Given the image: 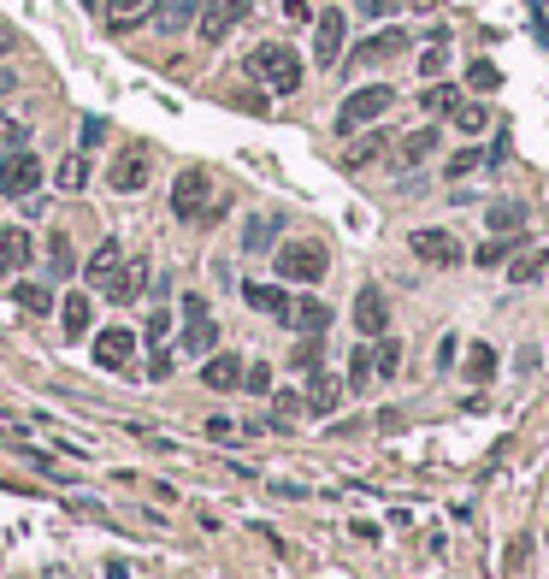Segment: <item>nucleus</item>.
Wrapping results in <instances>:
<instances>
[{"instance_id":"f257e3e1","label":"nucleus","mask_w":549,"mask_h":579,"mask_svg":"<svg viewBox=\"0 0 549 579\" xmlns=\"http://www.w3.org/2000/svg\"><path fill=\"white\" fill-rule=\"evenodd\" d=\"M248 77H260L272 95H296V89H302V54L284 48V42H260V48L248 54Z\"/></svg>"},{"instance_id":"f03ea898","label":"nucleus","mask_w":549,"mask_h":579,"mask_svg":"<svg viewBox=\"0 0 549 579\" xmlns=\"http://www.w3.org/2000/svg\"><path fill=\"white\" fill-rule=\"evenodd\" d=\"M278 278L284 284H319L325 272H331V255H325V243H313V237H290V243H278Z\"/></svg>"},{"instance_id":"7ed1b4c3","label":"nucleus","mask_w":549,"mask_h":579,"mask_svg":"<svg viewBox=\"0 0 549 579\" xmlns=\"http://www.w3.org/2000/svg\"><path fill=\"white\" fill-rule=\"evenodd\" d=\"M390 107H396V89H390V83H366V89H355V95L337 107V130H343V136H355L361 125L384 119Z\"/></svg>"},{"instance_id":"20e7f679","label":"nucleus","mask_w":549,"mask_h":579,"mask_svg":"<svg viewBox=\"0 0 549 579\" xmlns=\"http://www.w3.org/2000/svg\"><path fill=\"white\" fill-rule=\"evenodd\" d=\"M207 207H213V178L201 166H183L178 178H172V213L178 219H201Z\"/></svg>"},{"instance_id":"39448f33","label":"nucleus","mask_w":549,"mask_h":579,"mask_svg":"<svg viewBox=\"0 0 549 579\" xmlns=\"http://www.w3.org/2000/svg\"><path fill=\"white\" fill-rule=\"evenodd\" d=\"M42 190V160L30 148H6L0 154V195H36Z\"/></svg>"},{"instance_id":"423d86ee","label":"nucleus","mask_w":549,"mask_h":579,"mask_svg":"<svg viewBox=\"0 0 549 579\" xmlns=\"http://www.w3.org/2000/svg\"><path fill=\"white\" fill-rule=\"evenodd\" d=\"M148 166H154V154L142 148V142H130V148H119L113 154V166H107V184L119 195H136L142 184H148Z\"/></svg>"},{"instance_id":"0eeeda50","label":"nucleus","mask_w":549,"mask_h":579,"mask_svg":"<svg viewBox=\"0 0 549 579\" xmlns=\"http://www.w3.org/2000/svg\"><path fill=\"white\" fill-rule=\"evenodd\" d=\"M343 36H349V18L337 6H325L313 18V65H337L343 60Z\"/></svg>"},{"instance_id":"6e6552de","label":"nucleus","mask_w":549,"mask_h":579,"mask_svg":"<svg viewBox=\"0 0 549 579\" xmlns=\"http://www.w3.org/2000/svg\"><path fill=\"white\" fill-rule=\"evenodd\" d=\"M355 331H361L366 343H378V337L390 331V302H384L378 284H361V290H355Z\"/></svg>"},{"instance_id":"1a4fd4ad","label":"nucleus","mask_w":549,"mask_h":579,"mask_svg":"<svg viewBox=\"0 0 549 579\" xmlns=\"http://www.w3.org/2000/svg\"><path fill=\"white\" fill-rule=\"evenodd\" d=\"M248 18V0H201V42H225Z\"/></svg>"},{"instance_id":"9d476101","label":"nucleus","mask_w":549,"mask_h":579,"mask_svg":"<svg viewBox=\"0 0 549 579\" xmlns=\"http://www.w3.org/2000/svg\"><path fill=\"white\" fill-rule=\"evenodd\" d=\"M408 249L426 260V266H461V243H455L449 231H437V225L414 231V237H408Z\"/></svg>"},{"instance_id":"9b49d317","label":"nucleus","mask_w":549,"mask_h":579,"mask_svg":"<svg viewBox=\"0 0 549 579\" xmlns=\"http://www.w3.org/2000/svg\"><path fill=\"white\" fill-rule=\"evenodd\" d=\"M130 355H136V331H124V325H107V331L95 337V367H107V373H124V367H130Z\"/></svg>"},{"instance_id":"f8f14e48","label":"nucleus","mask_w":549,"mask_h":579,"mask_svg":"<svg viewBox=\"0 0 549 579\" xmlns=\"http://www.w3.org/2000/svg\"><path fill=\"white\" fill-rule=\"evenodd\" d=\"M101 290H107V302H119V308L124 302H136V296L148 290V260H119V272H113Z\"/></svg>"},{"instance_id":"ddd939ff","label":"nucleus","mask_w":549,"mask_h":579,"mask_svg":"<svg viewBox=\"0 0 549 579\" xmlns=\"http://www.w3.org/2000/svg\"><path fill=\"white\" fill-rule=\"evenodd\" d=\"M243 302L254 308V314H272L278 325L290 320V308H296V302H290V290H278V284H243Z\"/></svg>"},{"instance_id":"4468645a","label":"nucleus","mask_w":549,"mask_h":579,"mask_svg":"<svg viewBox=\"0 0 549 579\" xmlns=\"http://www.w3.org/2000/svg\"><path fill=\"white\" fill-rule=\"evenodd\" d=\"M201 385L207 390H243V361L237 355H207V367H201Z\"/></svg>"},{"instance_id":"2eb2a0df","label":"nucleus","mask_w":549,"mask_h":579,"mask_svg":"<svg viewBox=\"0 0 549 579\" xmlns=\"http://www.w3.org/2000/svg\"><path fill=\"white\" fill-rule=\"evenodd\" d=\"M24 266H30V231L0 225V272H24Z\"/></svg>"},{"instance_id":"dca6fc26","label":"nucleus","mask_w":549,"mask_h":579,"mask_svg":"<svg viewBox=\"0 0 549 579\" xmlns=\"http://www.w3.org/2000/svg\"><path fill=\"white\" fill-rule=\"evenodd\" d=\"M402 48H408V30H378V36H366V42H361V54H355V60L378 65V60H396Z\"/></svg>"},{"instance_id":"f3484780","label":"nucleus","mask_w":549,"mask_h":579,"mask_svg":"<svg viewBox=\"0 0 549 579\" xmlns=\"http://www.w3.org/2000/svg\"><path fill=\"white\" fill-rule=\"evenodd\" d=\"M154 12H160V0H107V30H130Z\"/></svg>"},{"instance_id":"a211bd4d","label":"nucleus","mask_w":549,"mask_h":579,"mask_svg":"<svg viewBox=\"0 0 549 579\" xmlns=\"http://www.w3.org/2000/svg\"><path fill=\"white\" fill-rule=\"evenodd\" d=\"M284 325H290V331H307V337H325V325H331V308H325V302H296Z\"/></svg>"},{"instance_id":"6ab92c4d","label":"nucleus","mask_w":549,"mask_h":579,"mask_svg":"<svg viewBox=\"0 0 549 579\" xmlns=\"http://www.w3.org/2000/svg\"><path fill=\"white\" fill-rule=\"evenodd\" d=\"M119 260H124V249H119V243H113V237H107V243H101V249L89 255V266H83V278H89V284L101 290V284H107V278L119 272Z\"/></svg>"},{"instance_id":"aec40b11","label":"nucleus","mask_w":549,"mask_h":579,"mask_svg":"<svg viewBox=\"0 0 549 579\" xmlns=\"http://www.w3.org/2000/svg\"><path fill=\"white\" fill-rule=\"evenodd\" d=\"M183 349H189V355H213V349H219V325L207 320V314H195V320L183 325Z\"/></svg>"},{"instance_id":"412c9836","label":"nucleus","mask_w":549,"mask_h":579,"mask_svg":"<svg viewBox=\"0 0 549 579\" xmlns=\"http://www.w3.org/2000/svg\"><path fill=\"white\" fill-rule=\"evenodd\" d=\"M313 379H307V402H313V414H331L337 408V379L325 373V367H307Z\"/></svg>"},{"instance_id":"4be33fe9","label":"nucleus","mask_w":549,"mask_h":579,"mask_svg":"<svg viewBox=\"0 0 549 579\" xmlns=\"http://www.w3.org/2000/svg\"><path fill=\"white\" fill-rule=\"evenodd\" d=\"M372 373H378V379H396V373H402V343H396L390 331H384L378 349H372Z\"/></svg>"},{"instance_id":"5701e85b","label":"nucleus","mask_w":549,"mask_h":579,"mask_svg":"<svg viewBox=\"0 0 549 579\" xmlns=\"http://www.w3.org/2000/svg\"><path fill=\"white\" fill-rule=\"evenodd\" d=\"M490 231H496V237H508V231H520V225H526V207H520V201H490Z\"/></svg>"},{"instance_id":"b1692460","label":"nucleus","mask_w":549,"mask_h":579,"mask_svg":"<svg viewBox=\"0 0 549 579\" xmlns=\"http://www.w3.org/2000/svg\"><path fill=\"white\" fill-rule=\"evenodd\" d=\"M60 331L65 337H83V331H89V296H65L60 302Z\"/></svg>"},{"instance_id":"393cba45","label":"nucleus","mask_w":549,"mask_h":579,"mask_svg":"<svg viewBox=\"0 0 549 579\" xmlns=\"http://www.w3.org/2000/svg\"><path fill=\"white\" fill-rule=\"evenodd\" d=\"M77 272V255H71V237H48V278H71Z\"/></svg>"},{"instance_id":"a878e982","label":"nucleus","mask_w":549,"mask_h":579,"mask_svg":"<svg viewBox=\"0 0 549 579\" xmlns=\"http://www.w3.org/2000/svg\"><path fill=\"white\" fill-rule=\"evenodd\" d=\"M12 302L24 314H54V290H42V284H12Z\"/></svg>"},{"instance_id":"bb28decb","label":"nucleus","mask_w":549,"mask_h":579,"mask_svg":"<svg viewBox=\"0 0 549 579\" xmlns=\"http://www.w3.org/2000/svg\"><path fill=\"white\" fill-rule=\"evenodd\" d=\"M544 272H549V249H526V255L508 266V278H514V284H532V278H544Z\"/></svg>"},{"instance_id":"cd10ccee","label":"nucleus","mask_w":549,"mask_h":579,"mask_svg":"<svg viewBox=\"0 0 549 579\" xmlns=\"http://www.w3.org/2000/svg\"><path fill=\"white\" fill-rule=\"evenodd\" d=\"M372 349H366V337L355 343V355H349V390H372Z\"/></svg>"},{"instance_id":"c85d7f7f","label":"nucleus","mask_w":549,"mask_h":579,"mask_svg":"<svg viewBox=\"0 0 549 579\" xmlns=\"http://www.w3.org/2000/svg\"><path fill=\"white\" fill-rule=\"evenodd\" d=\"M278 225H284L278 213H260V219H248V231H243V249H266V243L278 237Z\"/></svg>"},{"instance_id":"c756f323","label":"nucleus","mask_w":549,"mask_h":579,"mask_svg":"<svg viewBox=\"0 0 549 579\" xmlns=\"http://www.w3.org/2000/svg\"><path fill=\"white\" fill-rule=\"evenodd\" d=\"M54 184H60V190H83V184H89V160H83V154H65Z\"/></svg>"},{"instance_id":"7c9ffc66","label":"nucleus","mask_w":549,"mask_h":579,"mask_svg":"<svg viewBox=\"0 0 549 579\" xmlns=\"http://www.w3.org/2000/svg\"><path fill=\"white\" fill-rule=\"evenodd\" d=\"M195 18H201V0H166V12H160L166 30H189Z\"/></svg>"},{"instance_id":"2f4dec72","label":"nucleus","mask_w":549,"mask_h":579,"mask_svg":"<svg viewBox=\"0 0 549 579\" xmlns=\"http://www.w3.org/2000/svg\"><path fill=\"white\" fill-rule=\"evenodd\" d=\"M467 379H479V385L496 379V349H490V343H473V349H467Z\"/></svg>"},{"instance_id":"473e14b6","label":"nucleus","mask_w":549,"mask_h":579,"mask_svg":"<svg viewBox=\"0 0 549 579\" xmlns=\"http://www.w3.org/2000/svg\"><path fill=\"white\" fill-rule=\"evenodd\" d=\"M520 249V231H508V237H490L485 249H479V266H502V260Z\"/></svg>"},{"instance_id":"72a5a7b5","label":"nucleus","mask_w":549,"mask_h":579,"mask_svg":"<svg viewBox=\"0 0 549 579\" xmlns=\"http://www.w3.org/2000/svg\"><path fill=\"white\" fill-rule=\"evenodd\" d=\"M467 83H473L479 95H490V89L502 83V71H496V65H490V60H473V65H467Z\"/></svg>"},{"instance_id":"f704fd0d","label":"nucleus","mask_w":549,"mask_h":579,"mask_svg":"<svg viewBox=\"0 0 549 579\" xmlns=\"http://www.w3.org/2000/svg\"><path fill=\"white\" fill-rule=\"evenodd\" d=\"M431 148H437V130H414V136H408V142H402V160H408V166H414V160H426Z\"/></svg>"},{"instance_id":"c9c22d12","label":"nucleus","mask_w":549,"mask_h":579,"mask_svg":"<svg viewBox=\"0 0 549 579\" xmlns=\"http://www.w3.org/2000/svg\"><path fill=\"white\" fill-rule=\"evenodd\" d=\"M455 125L467 130V136H479V130L490 125V113L479 107V101H467V107H455Z\"/></svg>"},{"instance_id":"e433bc0d","label":"nucleus","mask_w":549,"mask_h":579,"mask_svg":"<svg viewBox=\"0 0 549 579\" xmlns=\"http://www.w3.org/2000/svg\"><path fill=\"white\" fill-rule=\"evenodd\" d=\"M479 166H490V154H479V148H461V154L449 160V178H467V172H479Z\"/></svg>"},{"instance_id":"4c0bfd02","label":"nucleus","mask_w":549,"mask_h":579,"mask_svg":"<svg viewBox=\"0 0 549 579\" xmlns=\"http://www.w3.org/2000/svg\"><path fill=\"white\" fill-rule=\"evenodd\" d=\"M243 390L266 396V390H272V367H243Z\"/></svg>"},{"instance_id":"58836bf2","label":"nucleus","mask_w":549,"mask_h":579,"mask_svg":"<svg viewBox=\"0 0 549 579\" xmlns=\"http://www.w3.org/2000/svg\"><path fill=\"white\" fill-rule=\"evenodd\" d=\"M426 113H455V89H426Z\"/></svg>"},{"instance_id":"ea45409f","label":"nucleus","mask_w":549,"mask_h":579,"mask_svg":"<svg viewBox=\"0 0 549 579\" xmlns=\"http://www.w3.org/2000/svg\"><path fill=\"white\" fill-rule=\"evenodd\" d=\"M77 136H83V148H95V142L107 136V119H95V113H83V125H77Z\"/></svg>"},{"instance_id":"a19ab883","label":"nucleus","mask_w":549,"mask_h":579,"mask_svg":"<svg viewBox=\"0 0 549 579\" xmlns=\"http://www.w3.org/2000/svg\"><path fill=\"white\" fill-rule=\"evenodd\" d=\"M378 148H384V136H361V142H355V148H349V166H361V160H372V154H378Z\"/></svg>"},{"instance_id":"79ce46f5","label":"nucleus","mask_w":549,"mask_h":579,"mask_svg":"<svg viewBox=\"0 0 549 579\" xmlns=\"http://www.w3.org/2000/svg\"><path fill=\"white\" fill-rule=\"evenodd\" d=\"M207 438H219V444H225V438H237V420H225V414H213V420H207Z\"/></svg>"},{"instance_id":"37998d69","label":"nucleus","mask_w":549,"mask_h":579,"mask_svg":"<svg viewBox=\"0 0 549 579\" xmlns=\"http://www.w3.org/2000/svg\"><path fill=\"white\" fill-rule=\"evenodd\" d=\"M443 65H449V54H443V48H426V54H420V71H426V77H437Z\"/></svg>"},{"instance_id":"c03bdc74","label":"nucleus","mask_w":549,"mask_h":579,"mask_svg":"<svg viewBox=\"0 0 549 579\" xmlns=\"http://www.w3.org/2000/svg\"><path fill=\"white\" fill-rule=\"evenodd\" d=\"M290 414H302V396H290V390H284V396H278V420H272V426H284Z\"/></svg>"},{"instance_id":"a18cd8bd","label":"nucleus","mask_w":549,"mask_h":579,"mask_svg":"<svg viewBox=\"0 0 549 579\" xmlns=\"http://www.w3.org/2000/svg\"><path fill=\"white\" fill-rule=\"evenodd\" d=\"M172 331V314H148V343H160Z\"/></svg>"},{"instance_id":"49530a36","label":"nucleus","mask_w":549,"mask_h":579,"mask_svg":"<svg viewBox=\"0 0 549 579\" xmlns=\"http://www.w3.org/2000/svg\"><path fill=\"white\" fill-rule=\"evenodd\" d=\"M284 18H290V24H307V18H313V6H307V0H284Z\"/></svg>"},{"instance_id":"de8ad7c7","label":"nucleus","mask_w":549,"mask_h":579,"mask_svg":"<svg viewBox=\"0 0 549 579\" xmlns=\"http://www.w3.org/2000/svg\"><path fill=\"white\" fill-rule=\"evenodd\" d=\"M361 12H366V18H384V12H390V0H361Z\"/></svg>"},{"instance_id":"09e8293b","label":"nucleus","mask_w":549,"mask_h":579,"mask_svg":"<svg viewBox=\"0 0 549 579\" xmlns=\"http://www.w3.org/2000/svg\"><path fill=\"white\" fill-rule=\"evenodd\" d=\"M12 48H18V36H12V30H0V54H12Z\"/></svg>"},{"instance_id":"8fccbe9b","label":"nucleus","mask_w":549,"mask_h":579,"mask_svg":"<svg viewBox=\"0 0 549 579\" xmlns=\"http://www.w3.org/2000/svg\"><path fill=\"white\" fill-rule=\"evenodd\" d=\"M12 89H18V77H12V71H0V95H12Z\"/></svg>"},{"instance_id":"3c124183","label":"nucleus","mask_w":549,"mask_h":579,"mask_svg":"<svg viewBox=\"0 0 549 579\" xmlns=\"http://www.w3.org/2000/svg\"><path fill=\"white\" fill-rule=\"evenodd\" d=\"M107 579H130V568H124V562H107Z\"/></svg>"},{"instance_id":"603ef678","label":"nucleus","mask_w":549,"mask_h":579,"mask_svg":"<svg viewBox=\"0 0 549 579\" xmlns=\"http://www.w3.org/2000/svg\"><path fill=\"white\" fill-rule=\"evenodd\" d=\"M0 136H6V125H0Z\"/></svg>"}]
</instances>
